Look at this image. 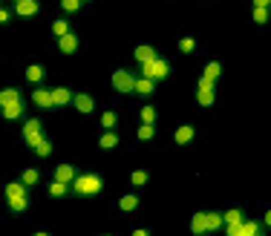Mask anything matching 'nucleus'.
Here are the masks:
<instances>
[{
	"label": "nucleus",
	"instance_id": "a211bd4d",
	"mask_svg": "<svg viewBox=\"0 0 271 236\" xmlns=\"http://www.w3.org/2000/svg\"><path fill=\"white\" fill-rule=\"evenodd\" d=\"M136 208H139V196H133V193H127V196H121V199H118V210L133 213Z\"/></svg>",
	"mask_w": 271,
	"mask_h": 236
},
{
	"label": "nucleus",
	"instance_id": "c756f323",
	"mask_svg": "<svg viewBox=\"0 0 271 236\" xmlns=\"http://www.w3.org/2000/svg\"><path fill=\"white\" fill-rule=\"evenodd\" d=\"M153 136H156L153 124H142L139 127V142H153Z\"/></svg>",
	"mask_w": 271,
	"mask_h": 236
},
{
	"label": "nucleus",
	"instance_id": "cd10ccee",
	"mask_svg": "<svg viewBox=\"0 0 271 236\" xmlns=\"http://www.w3.org/2000/svg\"><path fill=\"white\" fill-rule=\"evenodd\" d=\"M251 14H254V24H265L268 20V6H254Z\"/></svg>",
	"mask_w": 271,
	"mask_h": 236
},
{
	"label": "nucleus",
	"instance_id": "c85d7f7f",
	"mask_svg": "<svg viewBox=\"0 0 271 236\" xmlns=\"http://www.w3.org/2000/svg\"><path fill=\"white\" fill-rule=\"evenodd\" d=\"M147 170H133V176H130V184H136V188H142V184H147Z\"/></svg>",
	"mask_w": 271,
	"mask_h": 236
},
{
	"label": "nucleus",
	"instance_id": "4be33fe9",
	"mask_svg": "<svg viewBox=\"0 0 271 236\" xmlns=\"http://www.w3.org/2000/svg\"><path fill=\"white\" fill-rule=\"evenodd\" d=\"M67 190H70V184L55 178V182L49 184V196H52V199H64V196H67Z\"/></svg>",
	"mask_w": 271,
	"mask_h": 236
},
{
	"label": "nucleus",
	"instance_id": "4c0bfd02",
	"mask_svg": "<svg viewBox=\"0 0 271 236\" xmlns=\"http://www.w3.org/2000/svg\"><path fill=\"white\" fill-rule=\"evenodd\" d=\"M271 0H254V6H268Z\"/></svg>",
	"mask_w": 271,
	"mask_h": 236
},
{
	"label": "nucleus",
	"instance_id": "f3484780",
	"mask_svg": "<svg viewBox=\"0 0 271 236\" xmlns=\"http://www.w3.org/2000/svg\"><path fill=\"white\" fill-rule=\"evenodd\" d=\"M44 75H47V70H44L41 64H32V66H26V81L41 84V81H44Z\"/></svg>",
	"mask_w": 271,
	"mask_h": 236
},
{
	"label": "nucleus",
	"instance_id": "f8f14e48",
	"mask_svg": "<svg viewBox=\"0 0 271 236\" xmlns=\"http://www.w3.org/2000/svg\"><path fill=\"white\" fill-rule=\"evenodd\" d=\"M190 234H196V236L211 234V230H208V222H205V213H193V219H190Z\"/></svg>",
	"mask_w": 271,
	"mask_h": 236
},
{
	"label": "nucleus",
	"instance_id": "393cba45",
	"mask_svg": "<svg viewBox=\"0 0 271 236\" xmlns=\"http://www.w3.org/2000/svg\"><path fill=\"white\" fill-rule=\"evenodd\" d=\"M98 144H101L104 150H113V147H116V144H118V136H116V132H113V130H110V132H104V136L98 138Z\"/></svg>",
	"mask_w": 271,
	"mask_h": 236
},
{
	"label": "nucleus",
	"instance_id": "f704fd0d",
	"mask_svg": "<svg viewBox=\"0 0 271 236\" xmlns=\"http://www.w3.org/2000/svg\"><path fill=\"white\" fill-rule=\"evenodd\" d=\"M52 32H55V35H67V32H70V24H67V20H52Z\"/></svg>",
	"mask_w": 271,
	"mask_h": 236
},
{
	"label": "nucleus",
	"instance_id": "9b49d317",
	"mask_svg": "<svg viewBox=\"0 0 271 236\" xmlns=\"http://www.w3.org/2000/svg\"><path fill=\"white\" fill-rule=\"evenodd\" d=\"M153 84L156 81H150V78H136V81H133V92L136 95H142V98H147V95H153Z\"/></svg>",
	"mask_w": 271,
	"mask_h": 236
},
{
	"label": "nucleus",
	"instance_id": "5701e85b",
	"mask_svg": "<svg viewBox=\"0 0 271 236\" xmlns=\"http://www.w3.org/2000/svg\"><path fill=\"white\" fill-rule=\"evenodd\" d=\"M219 72H222L219 60H211V64H205V72H202V78H208V81H216V78H219Z\"/></svg>",
	"mask_w": 271,
	"mask_h": 236
},
{
	"label": "nucleus",
	"instance_id": "a878e982",
	"mask_svg": "<svg viewBox=\"0 0 271 236\" xmlns=\"http://www.w3.org/2000/svg\"><path fill=\"white\" fill-rule=\"evenodd\" d=\"M259 224L257 222H239V236H257Z\"/></svg>",
	"mask_w": 271,
	"mask_h": 236
},
{
	"label": "nucleus",
	"instance_id": "dca6fc26",
	"mask_svg": "<svg viewBox=\"0 0 271 236\" xmlns=\"http://www.w3.org/2000/svg\"><path fill=\"white\" fill-rule=\"evenodd\" d=\"M49 92H52V106H64V104H70V101H72L70 90H64V86H58V90H49Z\"/></svg>",
	"mask_w": 271,
	"mask_h": 236
},
{
	"label": "nucleus",
	"instance_id": "423d86ee",
	"mask_svg": "<svg viewBox=\"0 0 271 236\" xmlns=\"http://www.w3.org/2000/svg\"><path fill=\"white\" fill-rule=\"evenodd\" d=\"M213 81H208V78H202L199 81V90H196V104L202 106V110H208V106H213Z\"/></svg>",
	"mask_w": 271,
	"mask_h": 236
},
{
	"label": "nucleus",
	"instance_id": "4468645a",
	"mask_svg": "<svg viewBox=\"0 0 271 236\" xmlns=\"http://www.w3.org/2000/svg\"><path fill=\"white\" fill-rule=\"evenodd\" d=\"M18 101H21V92H18L15 86L0 90V110H3V106H9V104H18Z\"/></svg>",
	"mask_w": 271,
	"mask_h": 236
},
{
	"label": "nucleus",
	"instance_id": "473e14b6",
	"mask_svg": "<svg viewBox=\"0 0 271 236\" xmlns=\"http://www.w3.org/2000/svg\"><path fill=\"white\" fill-rule=\"evenodd\" d=\"M81 6H84V3H81V0H61V9H64V12H78V9H81Z\"/></svg>",
	"mask_w": 271,
	"mask_h": 236
},
{
	"label": "nucleus",
	"instance_id": "58836bf2",
	"mask_svg": "<svg viewBox=\"0 0 271 236\" xmlns=\"http://www.w3.org/2000/svg\"><path fill=\"white\" fill-rule=\"evenodd\" d=\"M15 3H21V0H15Z\"/></svg>",
	"mask_w": 271,
	"mask_h": 236
},
{
	"label": "nucleus",
	"instance_id": "1a4fd4ad",
	"mask_svg": "<svg viewBox=\"0 0 271 236\" xmlns=\"http://www.w3.org/2000/svg\"><path fill=\"white\" fill-rule=\"evenodd\" d=\"M193 136H196V130H193L190 124H182V127H176V132H173V142H176L179 147H185V144L193 142Z\"/></svg>",
	"mask_w": 271,
	"mask_h": 236
},
{
	"label": "nucleus",
	"instance_id": "412c9836",
	"mask_svg": "<svg viewBox=\"0 0 271 236\" xmlns=\"http://www.w3.org/2000/svg\"><path fill=\"white\" fill-rule=\"evenodd\" d=\"M55 178H58V182H67V184H72L75 170H72L70 164H58V167H55Z\"/></svg>",
	"mask_w": 271,
	"mask_h": 236
},
{
	"label": "nucleus",
	"instance_id": "39448f33",
	"mask_svg": "<svg viewBox=\"0 0 271 236\" xmlns=\"http://www.w3.org/2000/svg\"><path fill=\"white\" fill-rule=\"evenodd\" d=\"M133 81H136V78H133L127 70H116V72H113V90L121 92V95L133 92Z\"/></svg>",
	"mask_w": 271,
	"mask_h": 236
},
{
	"label": "nucleus",
	"instance_id": "7c9ffc66",
	"mask_svg": "<svg viewBox=\"0 0 271 236\" xmlns=\"http://www.w3.org/2000/svg\"><path fill=\"white\" fill-rule=\"evenodd\" d=\"M101 124H104L107 130H113V127H116V124H118V116H116V112H113V110H107L104 116H101Z\"/></svg>",
	"mask_w": 271,
	"mask_h": 236
},
{
	"label": "nucleus",
	"instance_id": "2eb2a0df",
	"mask_svg": "<svg viewBox=\"0 0 271 236\" xmlns=\"http://www.w3.org/2000/svg\"><path fill=\"white\" fill-rule=\"evenodd\" d=\"M0 116L6 118V121H15V118H21V116H24V101H18V104L3 106V110H0Z\"/></svg>",
	"mask_w": 271,
	"mask_h": 236
},
{
	"label": "nucleus",
	"instance_id": "0eeeda50",
	"mask_svg": "<svg viewBox=\"0 0 271 236\" xmlns=\"http://www.w3.org/2000/svg\"><path fill=\"white\" fill-rule=\"evenodd\" d=\"M72 104H75L78 112L90 116V112L95 110V98H93V95H87V92H78V95H72Z\"/></svg>",
	"mask_w": 271,
	"mask_h": 236
},
{
	"label": "nucleus",
	"instance_id": "e433bc0d",
	"mask_svg": "<svg viewBox=\"0 0 271 236\" xmlns=\"http://www.w3.org/2000/svg\"><path fill=\"white\" fill-rule=\"evenodd\" d=\"M9 20H12V9H3L0 6V24H9Z\"/></svg>",
	"mask_w": 271,
	"mask_h": 236
},
{
	"label": "nucleus",
	"instance_id": "c9c22d12",
	"mask_svg": "<svg viewBox=\"0 0 271 236\" xmlns=\"http://www.w3.org/2000/svg\"><path fill=\"white\" fill-rule=\"evenodd\" d=\"M179 49H182V52H193V49H196V40H193V38H182V40H179Z\"/></svg>",
	"mask_w": 271,
	"mask_h": 236
},
{
	"label": "nucleus",
	"instance_id": "6e6552de",
	"mask_svg": "<svg viewBox=\"0 0 271 236\" xmlns=\"http://www.w3.org/2000/svg\"><path fill=\"white\" fill-rule=\"evenodd\" d=\"M38 12H41L38 0H21V3H15V14H21V18H35Z\"/></svg>",
	"mask_w": 271,
	"mask_h": 236
},
{
	"label": "nucleus",
	"instance_id": "72a5a7b5",
	"mask_svg": "<svg viewBox=\"0 0 271 236\" xmlns=\"http://www.w3.org/2000/svg\"><path fill=\"white\" fill-rule=\"evenodd\" d=\"M234 222H242V213L236 210V208H234V210H228L222 216V224H234Z\"/></svg>",
	"mask_w": 271,
	"mask_h": 236
},
{
	"label": "nucleus",
	"instance_id": "6ab92c4d",
	"mask_svg": "<svg viewBox=\"0 0 271 236\" xmlns=\"http://www.w3.org/2000/svg\"><path fill=\"white\" fill-rule=\"evenodd\" d=\"M21 182H24L26 188H35L38 182H41V170H38V167H26L24 176H21Z\"/></svg>",
	"mask_w": 271,
	"mask_h": 236
},
{
	"label": "nucleus",
	"instance_id": "ddd939ff",
	"mask_svg": "<svg viewBox=\"0 0 271 236\" xmlns=\"http://www.w3.org/2000/svg\"><path fill=\"white\" fill-rule=\"evenodd\" d=\"M32 101H35V106H41V110H49V106H52V92H49V90H35V92H32Z\"/></svg>",
	"mask_w": 271,
	"mask_h": 236
},
{
	"label": "nucleus",
	"instance_id": "f257e3e1",
	"mask_svg": "<svg viewBox=\"0 0 271 236\" xmlns=\"http://www.w3.org/2000/svg\"><path fill=\"white\" fill-rule=\"evenodd\" d=\"M6 202H9V210L12 213H26L29 199H26V184L24 182H9V184H6Z\"/></svg>",
	"mask_w": 271,
	"mask_h": 236
},
{
	"label": "nucleus",
	"instance_id": "20e7f679",
	"mask_svg": "<svg viewBox=\"0 0 271 236\" xmlns=\"http://www.w3.org/2000/svg\"><path fill=\"white\" fill-rule=\"evenodd\" d=\"M44 138H47V136L41 132V121H38V118H26V121H24V142H26V147L35 150Z\"/></svg>",
	"mask_w": 271,
	"mask_h": 236
},
{
	"label": "nucleus",
	"instance_id": "7ed1b4c3",
	"mask_svg": "<svg viewBox=\"0 0 271 236\" xmlns=\"http://www.w3.org/2000/svg\"><path fill=\"white\" fill-rule=\"evenodd\" d=\"M142 75L150 78V81H165L167 75H170V66H167V60L153 58V60H147V64H142Z\"/></svg>",
	"mask_w": 271,
	"mask_h": 236
},
{
	"label": "nucleus",
	"instance_id": "bb28decb",
	"mask_svg": "<svg viewBox=\"0 0 271 236\" xmlns=\"http://www.w3.org/2000/svg\"><path fill=\"white\" fill-rule=\"evenodd\" d=\"M139 118H142V124H156V110L153 106H142V110H139Z\"/></svg>",
	"mask_w": 271,
	"mask_h": 236
},
{
	"label": "nucleus",
	"instance_id": "b1692460",
	"mask_svg": "<svg viewBox=\"0 0 271 236\" xmlns=\"http://www.w3.org/2000/svg\"><path fill=\"white\" fill-rule=\"evenodd\" d=\"M205 222H208V230H219V228H222V216L213 213V210H208V213H205Z\"/></svg>",
	"mask_w": 271,
	"mask_h": 236
},
{
	"label": "nucleus",
	"instance_id": "f03ea898",
	"mask_svg": "<svg viewBox=\"0 0 271 236\" xmlns=\"http://www.w3.org/2000/svg\"><path fill=\"white\" fill-rule=\"evenodd\" d=\"M101 188H104V182H101V176H95V173H84V176L72 178V190L78 196H95V193H101Z\"/></svg>",
	"mask_w": 271,
	"mask_h": 236
},
{
	"label": "nucleus",
	"instance_id": "aec40b11",
	"mask_svg": "<svg viewBox=\"0 0 271 236\" xmlns=\"http://www.w3.org/2000/svg\"><path fill=\"white\" fill-rule=\"evenodd\" d=\"M133 55H136V60H139V64H147V60L159 58L153 46H136V52H133Z\"/></svg>",
	"mask_w": 271,
	"mask_h": 236
},
{
	"label": "nucleus",
	"instance_id": "2f4dec72",
	"mask_svg": "<svg viewBox=\"0 0 271 236\" xmlns=\"http://www.w3.org/2000/svg\"><path fill=\"white\" fill-rule=\"evenodd\" d=\"M35 153L41 156V158H47V156H52V142H49V138H44V142H41V144L35 147Z\"/></svg>",
	"mask_w": 271,
	"mask_h": 236
},
{
	"label": "nucleus",
	"instance_id": "ea45409f",
	"mask_svg": "<svg viewBox=\"0 0 271 236\" xmlns=\"http://www.w3.org/2000/svg\"><path fill=\"white\" fill-rule=\"evenodd\" d=\"M81 3H87V0H81Z\"/></svg>",
	"mask_w": 271,
	"mask_h": 236
},
{
	"label": "nucleus",
	"instance_id": "9d476101",
	"mask_svg": "<svg viewBox=\"0 0 271 236\" xmlns=\"http://www.w3.org/2000/svg\"><path fill=\"white\" fill-rule=\"evenodd\" d=\"M58 49L64 52V55H75V52H78V38L72 35V32H67V35H61V40H58Z\"/></svg>",
	"mask_w": 271,
	"mask_h": 236
}]
</instances>
